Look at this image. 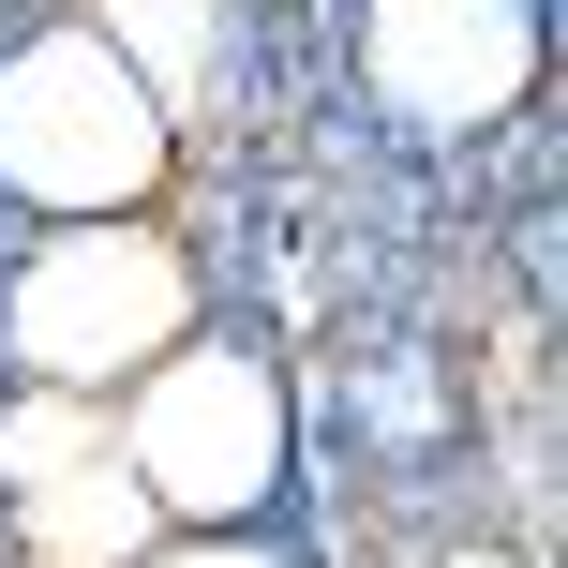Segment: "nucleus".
Returning a JSON list of instances; mask_svg holds the SVG:
<instances>
[{"mask_svg": "<svg viewBox=\"0 0 568 568\" xmlns=\"http://www.w3.org/2000/svg\"><path fill=\"white\" fill-rule=\"evenodd\" d=\"M0 195L45 225H105V210L165 195V75L120 30H45L0 60Z\"/></svg>", "mask_w": 568, "mask_h": 568, "instance_id": "1", "label": "nucleus"}, {"mask_svg": "<svg viewBox=\"0 0 568 568\" xmlns=\"http://www.w3.org/2000/svg\"><path fill=\"white\" fill-rule=\"evenodd\" d=\"M16 329V374L30 389H75V404H120L165 344H195V255H180L150 210H105V225H60L45 255L16 270L0 300Z\"/></svg>", "mask_w": 568, "mask_h": 568, "instance_id": "2", "label": "nucleus"}, {"mask_svg": "<svg viewBox=\"0 0 568 568\" xmlns=\"http://www.w3.org/2000/svg\"><path fill=\"white\" fill-rule=\"evenodd\" d=\"M105 434H120V464H135V494L165 509V539H225L284 479V374L240 359V344H165V359L105 404Z\"/></svg>", "mask_w": 568, "mask_h": 568, "instance_id": "3", "label": "nucleus"}, {"mask_svg": "<svg viewBox=\"0 0 568 568\" xmlns=\"http://www.w3.org/2000/svg\"><path fill=\"white\" fill-rule=\"evenodd\" d=\"M16 539H30V568H135L165 539V509L135 494L120 434H90V449H60L45 479H16Z\"/></svg>", "mask_w": 568, "mask_h": 568, "instance_id": "4", "label": "nucleus"}, {"mask_svg": "<svg viewBox=\"0 0 568 568\" xmlns=\"http://www.w3.org/2000/svg\"><path fill=\"white\" fill-rule=\"evenodd\" d=\"M135 568H284L270 539H240V524H225V539H150Z\"/></svg>", "mask_w": 568, "mask_h": 568, "instance_id": "5", "label": "nucleus"}]
</instances>
